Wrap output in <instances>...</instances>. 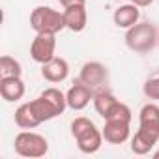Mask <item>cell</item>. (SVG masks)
<instances>
[{
    "instance_id": "cell-6",
    "label": "cell",
    "mask_w": 159,
    "mask_h": 159,
    "mask_svg": "<svg viewBox=\"0 0 159 159\" xmlns=\"http://www.w3.org/2000/svg\"><path fill=\"white\" fill-rule=\"evenodd\" d=\"M79 81H83L84 84H88L94 92L101 90L109 84V67L98 60L86 62L81 67V73H79Z\"/></svg>"
},
{
    "instance_id": "cell-14",
    "label": "cell",
    "mask_w": 159,
    "mask_h": 159,
    "mask_svg": "<svg viewBox=\"0 0 159 159\" xmlns=\"http://www.w3.org/2000/svg\"><path fill=\"white\" fill-rule=\"evenodd\" d=\"M15 124L21 129H34V127L41 125L43 122L39 120L38 112L34 111L32 103L28 101V103H23V105L17 107V111H15Z\"/></svg>"
},
{
    "instance_id": "cell-12",
    "label": "cell",
    "mask_w": 159,
    "mask_h": 159,
    "mask_svg": "<svg viewBox=\"0 0 159 159\" xmlns=\"http://www.w3.org/2000/svg\"><path fill=\"white\" fill-rule=\"evenodd\" d=\"M64 19H66V28L71 32H83L88 23V11L86 4H77L64 8Z\"/></svg>"
},
{
    "instance_id": "cell-2",
    "label": "cell",
    "mask_w": 159,
    "mask_h": 159,
    "mask_svg": "<svg viewBox=\"0 0 159 159\" xmlns=\"http://www.w3.org/2000/svg\"><path fill=\"white\" fill-rule=\"evenodd\" d=\"M71 135L77 142V148L83 153H96L103 144L101 129L86 116H77L71 122Z\"/></svg>"
},
{
    "instance_id": "cell-20",
    "label": "cell",
    "mask_w": 159,
    "mask_h": 159,
    "mask_svg": "<svg viewBox=\"0 0 159 159\" xmlns=\"http://www.w3.org/2000/svg\"><path fill=\"white\" fill-rule=\"evenodd\" d=\"M131 4H135L139 8H148V6L153 4V0H131Z\"/></svg>"
},
{
    "instance_id": "cell-16",
    "label": "cell",
    "mask_w": 159,
    "mask_h": 159,
    "mask_svg": "<svg viewBox=\"0 0 159 159\" xmlns=\"http://www.w3.org/2000/svg\"><path fill=\"white\" fill-rule=\"evenodd\" d=\"M21 73H23V66H21L19 60H15L10 54H4L2 58H0V75L2 77H8V75L21 77Z\"/></svg>"
},
{
    "instance_id": "cell-11",
    "label": "cell",
    "mask_w": 159,
    "mask_h": 159,
    "mask_svg": "<svg viewBox=\"0 0 159 159\" xmlns=\"http://www.w3.org/2000/svg\"><path fill=\"white\" fill-rule=\"evenodd\" d=\"M25 83L23 79L17 77V75H8V77H2L0 79V96L6 103H15L19 99L25 98Z\"/></svg>"
},
{
    "instance_id": "cell-9",
    "label": "cell",
    "mask_w": 159,
    "mask_h": 159,
    "mask_svg": "<svg viewBox=\"0 0 159 159\" xmlns=\"http://www.w3.org/2000/svg\"><path fill=\"white\" fill-rule=\"evenodd\" d=\"M105 142L109 144H124L129 139L131 133V122L129 120H105V125L101 129Z\"/></svg>"
},
{
    "instance_id": "cell-8",
    "label": "cell",
    "mask_w": 159,
    "mask_h": 159,
    "mask_svg": "<svg viewBox=\"0 0 159 159\" xmlns=\"http://www.w3.org/2000/svg\"><path fill=\"white\" fill-rule=\"evenodd\" d=\"M66 99H67V107L69 109L83 111V109H86L90 105V101H94V90L88 84H84L83 81H77L66 92Z\"/></svg>"
},
{
    "instance_id": "cell-4",
    "label": "cell",
    "mask_w": 159,
    "mask_h": 159,
    "mask_svg": "<svg viewBox=\"0 0 159 159\" xmlns=\"http://www.w3.org/2000/svg\"><path fill=\"white\" fill-rule=\"evenodd\" d=\"M30 26L36 34H58L66 28L64 11L51 6H38L30 13Z\"/></svg>"
},
{
    "instance_id": "cell-17",
    "label": "cell",
    "mask_w": 159,
    "mask_h": 159,
    "mask_svg": "<svg viewBox=\"0 0 159 159\" xmlns=\"http://www.w3.org/2000/svg\"><path fill=\"white\" fill-rule=\"evenodd\" d=\"M131 118H133L131 109H129L125 103L116 101V105L107 112V116H105L103 120H129V122H131Z\"/></svg>"
},
{
    "instance_id": "cell-21",
    "label": "cell",
    "mask_w": 159,
    "mask_h": 159,
    "mask_svg": "<svg viewBox=\"0 0 159 159\" xmlns=\"http://www.w3.org/2000/svg\"><path fill=\"white\" fill-rule=\"evenodd\" d=\"M153 159H159V150H157V152H153Z\"/></svg>"
},
{
    "instance_id": "cell-10",
    "label": "cell",
    "mask_w": 159,
    "mask_h": 159,
    "mask_svg": "<svg viewBox=\"0 0 159 159\" xmlns=\"http://www.w3.org/2000/svg\"><path fill=\"white\" fill-rule=\"evenodd\" d=\"M67 75H69V64L66 58L54 56L52 60L41 64V77L47 83H52V84L64 83L67 79Z\"/></svg>"
},
{
    "instance_id": "cell-5",
    "label": "cell",
    "mask_w": 159,
    "mask_h": 159,
    "mask_svg": "<svg viewBox=\"0 0 159 159\" xmlns=\"http://www.w3.org/2000/svg\"><path fill=\"white\" fill-rule=\"evenodd\" d=\"M13 148H15V153L21 157L38 159L49 153V140L32 129H25L15 137Z\"/></svg>"
},
{
    "instance_id": "cell-19",
    "label": "cell",
    "mask_w": 159,
    "mask_h": 159,
    "mask_svg": "<svg viewBox=\"0 0 159 159\" xmlns=\"http://www.w3.org/2000/svg\"><path fill=\"white\" fill-rule=\"evenodd\" d=\"M58 2L64 8H69V6H77V4H86V0H58Z\"/></svg>"
},
{
    "instance_id": "cell-13",
    "label": "cell",
    "mask_w": 159,
    "mask_h": 159,
    "mask_svg": "<svg viewBox=\"0 0 159 159\" xmlns=\"http://www.w3.org/2000/svg\"><path fill=\"white\" fill-rule=\"evenodd\" d=\"M139 19H140V10H139V6H135V4H122V6H118V8L114 10V13H112L114 25H116L118 28H125V30L131 28L133 25H137Z\"/></svg>"
},
{
    "instance_id": "cell-18",
    "label": "cell",
    "mask_w": 159,
    "mask_h": 159,
    "mask_svg": "<svg viewBox=\"0 0 159 159\" xmlns=\"http://www.w3.org/2000/svg\"><path fill=\"white\" fill-rule=\"evenodd\" d=\"M142 92H144V96H146L148 99L159 101V75L148 79V81L144 83V86H142Z\"/></svg>"
},
{
    "instance_id": "cell-3",
    "label": "cell",
    "mask_w": 159,
    "mask_h": 159,
    "mask_svg": "<svg viewBox=\"0 0 159 159\" xmlns=\"http://www.w3.org/2000/svg\"><path fill=\"white\" fill-rule=\"evenodd\" d=\"M125 45L133 52L146 54L159 43V32L152 23H137L125 32Z\"/></svg>"
},
{
    "instance_id": "cell-1",
    "label": "cell",
    "mask_w": 159,
    "mask_h": 159,
    "mask_svg": "<svg viewBox=\"0 0 159 159\" xmlns=\"http://www.w3.org/2000/svg\"><path fill=\"white\" fill-rule=\"evenodd\" d=\"M159 140V105L150 101L142 105L139 112V131L131 139V152L135 155H146Z\"/></svg>"
},
{
    "instance_id": "cell-15",
    "label": "cell",
    "mask_w": 159,
    "mask_h": 159,
    "mask_svg": "<svg viewBox=\"0 0 159 159\" xmlns=\"http://www.w3.org/2000/svg\"><path fill=\"white\" fill-rule=\"evenodd\" d=\"M116 101H118L116 96L111 90H107V88H101V90H96L94 92V109H96V112L101 118L107 116V112L116 105Z\"/></svg>"
},
{
    "instance_id": "cell-7",
    "label": "cell",
    "mask_w": 159,
    "mask_h": 159,
    "mask_svg": "<svg viewBox=\"0 0 159 159\" xmlns=\"http://www.w3.org/2000/svg\"><path fill=\"white\" fill-rule=\"evenodd\" d=\"M56 34H36L30 43V56L38 64L52 60L56 54Z\"/></svg>"
}]
</instances>
